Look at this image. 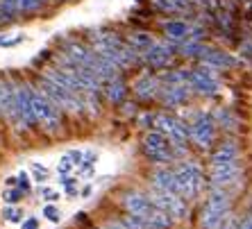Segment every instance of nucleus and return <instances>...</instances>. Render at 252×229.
<instances>
[{"label": "nucleus", "mask_w": 252, "mask_h": 229, "mask_svg": "<svg viewBox=\"0 0 252 229\" xmlns=\"http://www.w3.org/2000/svg\"><path fill=\"white\" fill-rule=\"evenodd\" d=\"M123 209L129 213V216H136V218H143L146 223H150L155 229H170L173 225V218L166 216L161 209L150 202V198L139 191H129V193L123 195V200H121Z\"/></svg>", "instance_id": "obj_1"}, {"label": "nucleus", "mask_w": 252, "mask_h": 229, "mask_svg": "<svg viewBox=\"0 0 252 229\" xmlns=\"http://www.w3.org/2000/svg\"><path fill=\"white\" fill-rule=\"evenodd\" d=\"M229 211V195L225 193V188H214L209 193V200L202 206V229H220L227 218Z\"/></svg>", "instance_id": "obj_2"}, {"label": "nucleus", "mask_w": 252, "mask_h": 229, "mask_svg": "<svg viewBox=\"0 0 252 229\" xmlns=\"http://www.w3.org/2000/svg\"><path fill=\"white\" fill-rule=\"evenodd\" d=\"M148 198H150V202H153L157 209H161L166 216L173 218V223H175V220H182V218L187 216V211H189L187 202H184L182 195L170 193V191H164V188L153 186V191L148 193Z\"/></svg>", "instance_id": "obj_3"}, {"label": "nucleus", "mask_w": 252, "mask_h": 229, "mask_svg": "<svg viewBox=\"0 0 252 229\" xmlns=\"http://www.w3.org/2000/svg\"><path fill=\"white\" fill-rule=\"evenodd\" d=\"M175 175L184 188V198H195V195L200 193L202 184H205L202 171H200L198 164H193V161H182V164H177Z\"/></svg>", "instance_id": "obj_4"}, {"label": "nucleus", "mask_w": 252, "mask_h": 229, "mask_svg": "<svg viewBox=\"0 0 252 229\" xmlns=\"http://www.w3.org/2000/svg\"><path fill=\"white\" fill-rule=\"evenodd\" d=\"M41 93L46 95L48 100H53L57 107H64L68 112H80L82 109V100L77 98L80 93H73V91H68L64 86H57V84H53L46 77L41 80Z\"/></svg>", "instance_id": "obj_5"}, {"label": "nucleus", "mask_w": 252, "mask_h": 229, "mask_svg": "<svg viewBox=\"0 0 252 229\" xmlns=\"http://www.w3.org/2000/svg\"><path fill=\"white\" fill-rule=\"evenodd\" d=\"M32 109H34L36 123L48 125L50 129H57V127H59V112H57V105H55L53 100H48L43 93L34 91V88H32Z\"/></svg>", "instance_id": "obj_6"}, {"label": "nucleus", "mask_w": 252, "mask_h": 229, "mask_svg": "<svg viewBox=\"0 0 252 229\" xmlns=\"http://www.w3.org/2000/svg\"><path fill=\"white\" fill-rule=\"evenodd\" d=\"M175 48H177V43L173 46V41L153 43V46L143 53V57H146V61H148L150 68L161 71V68H168V66L173 64V59H175Z\"/></svg>", "instance_id": "obj_7"}, {"label": "nucleus", "mask_w": 252, "mask_h": 229, "mask_svg": "<svg viewBox=\"0 0 252 229\" xmlns=\"http://www.w3.org/2000/svg\"><path fill=\"white\" fill-rule=\"evenodd\" d=\"M187 80L195 91H200L205 95H214L218 91V80L209 66H200L195 71H187Z\"/></svg>", "instance_id": "obj_8"}, {"label": "nucleus", "mask_w": 252, "mask_h": 229, "mask_svg": "<svg viewBox=\"0 0 252 229\" xmlns=\"http://www.w3.org/2000/svg\"><path fill=\"white\" fill-rule=\"evenodd\" d=\"M14 109H16V118H21L25 125H36V116L32 109V88L30 86H18L14 91Z\"/></svg>", "instance_id": "obj_9"}, {"label": "nucleus", "mask_w": 252, "mask_h": 229, "mask_svg": "<svg viewBox=\"0 0 252 229\" xmlns=\"http://www.w3.org/2000/svg\"><path fill=\"white\" fill-rule=\"evenodd\" d=\"M214 134H216V123L209 114H198L193 127H191V139L198 143L200 147H209L214 141Z\"/></svg>", "instance_id": "obj_10"}, {"label": "nucleus", "mask_w": 252, "mask_h": 229, "mask_svg": "<svg viewBox=\"0 0 252 229\" xmlns=\"http://www.w3.org/2000/svg\"><path fill=\"white\" fill-rule=\"evenodd\" d=\"M239 172H241L239 159H236V161H229V164L211 166V184H214V188H225L239 179Z\"/></svg>", "instance_id": "obj_11"}, {"label": "nucleus", "mask_w": 252, "mask_h": 229, "mask_svg": "<svg viewBox=\"0 0 252 229\" xmlns=\"http://www.w3.org/2000/svg\"><path fill=\"white\" fill-rule=\"evenodd\" d=\"M153 186L164 188V191H170V193H177L184 198V188L177 179L175 171H168V168H159V171L153 172Z\"/></svg>", "instance_id": "obj_12"}, {"label": "nucleus", "mask_w": 252, "mask_h": 229, "mask_svg": "<svg viewBox=\"0 0 252 229\" xmlns=\"http://www.w3.org/2000/svg\"><path fill=\"white\" fill-rule=\"evenodd\" d=\"M143 152L148 154H155V152H170L173 154V150H170V141L166 139L164 132H150V134H146V139H143Z\"/></svg>", "instance_id": "obj_13"}, {"label": "nucleus", "mask_w": 252, "mask_h": 229, "mask_svg": "<svg viewBox=\"0 0 252 229\" xmlns=\"http://www.w3.org/2000/svg\"><path fill=\"white\" fill-rule=\"evenodd\" d=\"M164 34L168 41L173 43H182L189 39V34H191V25L184 23V21H168V23H164Z\"/></svg>", "instance_id": "obj_14"}, {"label": "nucleus", "mask_w": 252, "mask_h": 229, "mask_svg": "<svg viewBox=\"0 0 252 229\" xmlns=\"http://www.w3.org/2000/svg\"><path fill=\"white\" fill-rule=\"evenodd\" d=\"M159 98L164 100V105L173 107V105H184L189 100V88L182 84H173V86H166L164 91H159Z\"/></svg>", "instance_id": "obj_15"}, {"label": "nucleus", "mask_w": 252, "mask_h": 229, "mask_svg": "<svg viewBox=\"0 0 252 229\" xmlns=\"http://www.w3.org/2000/svg\"><path fill=\"white\" fill-rule=\"evenodd\" d=\"M159 93V84L155 77L150 75H143L136 80L134 84V95L139 98V100H150V98H155V95Z\"/></svg>", "instance_id": "obj_16"}, {"label": "nucleus", "mask_w": 252, "mask_h": 229, "mask_svg": "<svg viewBox=\"0 0 252 229\" xmlns=\"http://www.w3.org/2000/svg\"><path fill=\"white\" fill-rule=\"evenodd\" d=\"M236 159H239V147H236V143L225 141L223 145L216 150V152L211 154V166L229 164V161H236Z\"/></svg>", "instance_id": "obj_17"}, {"label": "nucleus", "mask_w": 252, "mask_h": 229, "mask_svg": "<svg viewBox=\"0 0 252 229\" xmlns=\"http://www.w3.org/2000/svg\"><path fill=\"white\" fill-rule=\"evenodd\" d=\"M202 59H205V64L211 66V68H229V66H236V64H239V61H236L232 55L216 53V50H209V48L205 50Z\"/></svg>", "instance_id": "obj_18"}, {"label": "nucleus", "mask_w": 252, "mask_h": 229, "mask_svg": "<svg viewBox=\"0 0 252 229\" xmlns=\"http://www.w3.org/2000/svg\"><path fill=\"white\" fill-rule=\"evenodd\" d=\"M125 43H127V46L132 48L136 55H143L155 41H153V36L146 34V32H132V34L127 36V41H125Z\"/></svg>", "instance_id": "obj_19"}, {"label": "nucleus", "mask_w": 252, "mask_h": 229, "mask_svg": "<svg viewBox=\"0 0 252 229\" xmlns=\"http://www.w3.org/2000/svg\"><path fill=\"white\" fill-rule=\"evenodd\" d=\"M168 136L173 139V143H175V145H184V143L191 139V127H189V125H184L182 120H175V123H173V127H170V132H168Z\"/></svg>", "instance_id": "obj_20"}, {"label": "nucleus", "mask_w": 252, "mask_h": 229, "mask_svg": "<svg viewBox=\"0 0 252 229\" xmlns=\"http://www.w3.org/2000/svg\"><path fill=\"white\" fill-rule=\"evenodd\" d=\"M125 93H127V86H125L123 80H118V77H114L112 84H109V91H107V98H109V102H114V105H121V102L125 100Z\"/></svg>", "instance_id": "obj_21"}, {"label": "nucleus", "mask_w": 252, "mask_h": 229, "mask_svg": "<svg viewBox=\"0 0 252 229\" xmlns=\"http://www.w3.org/2000/svg\"><path fill=\"white\" fill-rule=\"evenodd\" d=\"M155 9L159 12H166V14H175V12H184L189 7L187 0H153Z\"/></svg>", "instance_id": "obj_22"}, {"label": "nucleus", "mask_w": 252, "mask_h": 229, "mask_svg": "<svg viewBox=\"0 0 252 229\" xmlns=\"http://www.w3.org/2000/svg\"><path fill=\"white\" fill-rule=\"evenodd\" d=\"M150 123H153V127L157 129V132H164V134H168L170 127H173V123H175V118H173V116H166V114H155Z\"/></svg>", "instance_id": "obj_23"}, {"label": "nucleus", "mask_w": 252, "mask_h": 229, "mask_svg": "<svg viewBox=\"0 0 252 229\" xmlns=\"http://www.w3.org/2000/svg\"><path fill=\"white\" fill-rule=\"evenodd\" d=\"M0 9L14 21L21 14V0H0Z\"/></svg>", "instance_id": "obj_24"}, {"label": "nucleus", "mask_w": 252, "mask_h": 229, "mask_svg": "<svg viewBox=\"0 0 252 229\" xmlns=\"http://www.w3.org/2000/svg\"><path fill=\"white\" fill-rule=\"evenodd\" d=\"M41 7V0H21V14H36Z\"/></svg>", "instance_id": "obj_25"}, {"label": "nucleus", "mask_w": 252, "mask_h": 229, "mask_svg": "<svg viewBox=\"0 0 252 229\" xmlns=\"http://www.w3.org/2000/svg\"><path fill=\"white\" fill-rule=\"evenodd\" d=\"M2 218H5L7 223H21V218H23V211L21 209H16V206H7L5 211H2Z\"/></svg>", "instance_id": "obj_26"}, {"label": "nucleus", "mask_w": 252, "mask_h": 229, "mask_svg": "<svg viewBox=\"0 0 252 229\" xmlns=\"http://www.w3.org/2000/svg\"><path fill=\"white\" fill-rule=\"evenodd\" d=\"M43 218H48L50 223H59L62 213H59V209L55 204H46V206H43Z\"/></svg>", "instance_id": "obj_27"}, {"label": "nucleus", "mask_w": 252, "mask_h": 229, "mask_svg": "<svg viewBox=\"0 0 252 229\" xmlns=\"http://www.w3.org/2000/svg\"><path fill=\"white\" fill-rule=\"evenodd\" d=\"M218 120H223V127H227V129H234V125H236L234 116L227 114V109H220V112H218Z\"/></svg>", "instance_id": "obj_28"}, {"label": "nucleus", "mask_w": 252, "mask_h": 229, "mask_svg": "<svg viewBox=\"0 0 252 229\" xmlns=\"http://www.w3.org/2000/svg\"><path fill=\"white\" fill-rule=\"evenodd\" d=\"M23 41H25V34H16L14 39H2V36H0V46H2V48L18 46V43H23Z\"/></svg>", "instance_id": "obj_29"}, {"label": "nucleus", "mask_w": 252, "mask_h": 229, "mask_svg": "<svg viewBox=\"0 0 252 229\" xmlns=\"http://www.w3.org/2000/svg\"><path fill=\"white\" fill-rule=\"evenodd\" d=\"M57 171L62 172V175H66V172L73 171V161H70L68 154H66V157H62V161H59V166H57Z\"/></svg>", "instance_id": "obj_30"}, {"label": "nucleus", "mask_w": 252, "mask_h": 229, "mask_svg": "<svg viewBox=\"0 0 252 229\" xmlns=\"http://www.w3.org/2000/svg\"><path fill=\"white\" fill-rule=\"evenodd\" d=\"M21 198H23V191H7L5 193L7 204H16V202H21Z\"/></svg>", "instance_id": "obj_31"}, {"label": "nucleus", "mask_w": 252, "mask_h": 229, "mask_svg": "<svg viewBox=\"0 0 252 229\" xmlns=\"http://www.w3.org/2000/svg\"><path fill=\"white\" fill-rule=\"evenodd\" d=\"M105 229H132V227L125 225L123 220H109V223H105Z\"/></svg>", "instance_id": "obj_32"}, {"label": "nucleus", "mask_w": 252, "mask_h": 229, "mask_svg": "<svg viewBox=\"0 0 252 229\" xmlns=\"http://www.w3.org/2000/svg\"><path fill=\"white\" fill-rule=\"evenodd\" d=\"M75 182L77 179H73V177H66L64 179V188H66V193L68 195H75Z\"/></svg>", "instance_id": "obj_33"}, {"label": "nucleus", "mask_w": 252, "mask_h": 229, "mask_svg": "<svg viewBox=\"0 0 252 229\" xmlns=\"http://www.w3.org/2000/svg\"><path fill=\"white\" fill-rule=\"evenodd\" d=\"M23 229H39V220H36V218H32V216H30L28 220H25V223H23Z\"/></svg>", "instance_id": "obj_34"}, {"label": "nucleus", "mask_w": 252, "mask_h": 229, "mask_svg": "<svg viewBox=\"0 0 252 229\" xmlns=\"http://www.w3.org/2000/svg\"><path fill=\"white\" fill-rule=\"evenodd\" d=\"M236 229H252V216H246V218H243Z\"/></svg>", "instance_id": "obj_35"}, {"label": "nucleus", "mask_w": 252, "mask_h": 229, "mask_svg": "<svg viewBox=\"0 0 252 229\" xmlns=\"http://www.w3.org/2000/svg\"><path fill=\"white\" fill-rule=\"evenodd\" d=\"M18 179H21V186H23V191H25V188H28V175H25V172H21V175H18Z\"/></svg>", "instance_id": "obj_36"}, {"label": "nucleus", "mask_w": 252, "mask_h": 229, "mask_svg": "<svg viewBox=\"0 0 252 229\" xmlns=\"http://www.w3.org/2000/svg\"><path fill=\"white\" fill-rule=\"evenodd\" d=\"M9 21H12V18L7 16L5 12H2V9H0V25H5V23H9Z\"/></svg>", "instance_id": "obj_37"}, {"label": "nucleus", "mask_w": 252, "mask_h": 229, "mask_svg": "<svg viewBox=\"0 0 252 229\" xmlns=\"http://www.w3.org/2000/svg\"><path fill=\"white\" fill-rule=\"evenodd\" d=\"M82 195H84V198H87V195H91V186H84L82 188Z\"/></svg>", "instance_id": "obj_38"}, {"label": "nucleus", "mask_w": 252, "mask_h": 229, "mask_svg": "<svg viewBox=\"0 0 252 229\" xmlns=\"http://www.w3.org/2000/svg\"><path fill=\"white\" fill-rule=\"evenodd\" d=\"M241 2H250V0H241Z\"/></svg>", "instance_id": "obj_39"}, {"label": "nucleus", "mask_w": 252, "mask_h": 229, "mask_svg": "<svg viewBox=\"0 0 252 229\" xmlns=\"http://www.w3.org/2000/svg\"><path fill=\"white\" fill-rule=\"evenodd\" d=\"M41 2H43V5H46V2H48V0H41Z\"/></svg>", "instance_id": "obj_40"}]
</instances>
